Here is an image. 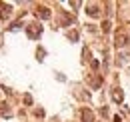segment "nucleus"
<instances>
[{
	"mask_svg": "<svg viewBox=\"0 0 130 122\" xmlns=\"http://www.w3.org/2000/svg\"><path fill=\"white\" fill-rule=\"evenodd\" d=\"M82 116H84V120H92V112H88V110H84Z\"/></svg>",
	"mask_w": 130,
	"mask_h": 122,
	"instance_id": "nucleus-1",
	"label": "nucleus"
}]
</instances>
